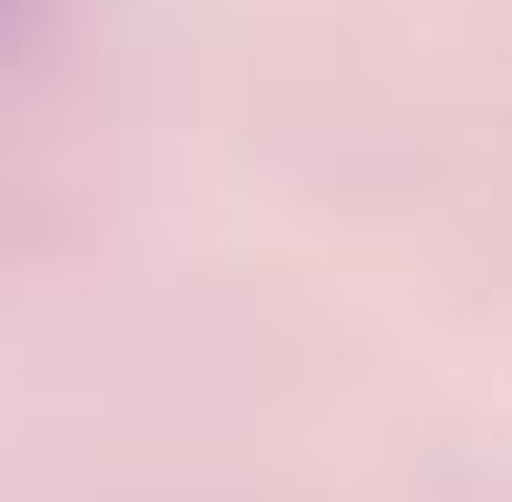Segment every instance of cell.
Masks as SVG:
<instances>
[{"label": "cell", "mask_w": 512, "mask_h": 502, "mask_svg": "<svg viewBox=\"0 0 512 502\" xmlns=\"http://www.w3.org/2000/svg\"><path fill=\"white\" fill-rule=\"evenodd\" d=\"M10 20H30V0H0V30H10Z\"/></svg>", "instance_id": "obj_1"}]
</instances>
